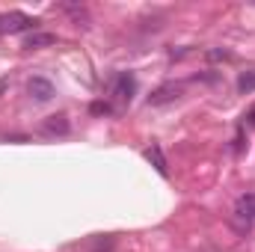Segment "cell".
Segmentation results:
<instances>
[{"instance_id": "1", "label": "cell", "mask_w": 255, "mask_h": 252, "mask_svg": "<svg viewBox=\"0 0 255 252\" xmlns=\"http://www.w3.org/2000/svg\"><path fill=\"white\" fill-rule=\"evenodd\" d=\"M30 27H36V18H30L24 12H6V15H0V36L21 33V30H30Z\"/></svg>"}, {"instance_id": "2", "label": "cell", "mask_w": 255, "mask_h": 252, "mask_svg": "<svg viewBox=\"0 0 255 252\" xmlns=\"http://www.w3.org/2000/svg\"><path fill=\"white\" fill-rule=\"evenodd\" d=\"M27 92H30V98L39 101V104H45V101H51V98L57 95V89H54V83H51L48 77H30V80H27Z\"/></svg>"}, {"instance_id": "3", "label": "cell", "mask_w": 255, "mask_h": 252, "mask_svg": "<svg viewBox=\"0 0 255 252\" xmlns=\"http://www.w3.org/2000/svg\"><path fill=\"white\" fill-rule=\"evenodd\" d=\"M110 92H113L119 101H130V98H133V92H136V80H133V74H130V71H119V74L113 77Z\"/></svg>"}, {"instance_id": "4", "label": "cell", "mask_w": 255, "mask_h": 252, "mask_svg": "<svg viewBox=\"0 0 255 252\" xmlns=\"http://www.w3.org/2000/svg\"><path fill=\"white\" fill-rule=\"evenodd\" d=\"M175 98H181V83H163V86H157V89L148 95V104H151V107H160V104H169V101H175Z\"/></svg>"}, {"instance_id": "5", "label": "cell", "mask_w": 255, "mask_h": 252, "mask_svg": "<svg viewBox=\"0 0 255 252\" xmlns=\"http://www.w3.org/2000/svg\"><path fill=\"white\" fill-rule=\"evenodd\" d=\"M42 130L48 133V136H65L71 125H68V119L65 116H48L45 122H42Z\"/></svg>"}, {"instance_id": "6", "label": "cell", "mask_w": 255, "mask_h": 252, "mask_svg": "<svg viewBox=\"0 0 255 252\" xmlns=\"http://www.w3.org/2000/svg\"><path fill=\"white\" fill-rule=\"evenodd\" d=\"M235 214H238L241 220L253 223V220H255V193H244V196L238 199V205H235Z\"/></svg>"}, {"instance_id": "7", "label": "cell", "mask_w": 255, "mask_h": 252, "mask_svg": "<svg viewBox=\"0 0 255 252\" xmlns=\"http://www.w3.org/2000/svg\"><path fill=\"white\" fill-rule=\"evenodd\" d=\"M145 160L166 178L169 175V163H166V157H163V151H160V145H151V148H145Z\"/></svg>"}, {"instance_id": "8", "label": "cell", "mask_w": 255, "mask_h": 252, "mask_svg": "<svg viewBox=\"0 0 255 252\" xmlns=\"http://www.w3.org/2000/svg\"><path fill=\"white\" fill-rule=\"evenodd\" d=\"M54 42H57L54 33H30L27 42H24V48H27V51H36V48H48V45H54Z\"/></svg>"}, {"instance_id": "9", "label": "cell", "mask_w": 255, "mask_h": 252, "mask_svg": "<svg viewBox=\"0 0 255 252\" xmlns=\"http://www.w3.org/2000/svg\"><path fill=\"white\" fill-rule=\"evenodd\" d=\"M238 92H244V95L255 92V71H241V77H238Z\"/></svg>"}, {"instance_id": "10", "label": "cell", "mask_w": 255, "mask_h": 252, "mask_svg": "<svg viewBox=\"0 0 255 252\" xmlns=\"http://www.w3.org/2000/svg\"><path fill=\"white\" fill-rule=\"evenodd\" d=\"M244 125H250V127H255V101L247 107V113H244Z\"/></svg>"}, {"instance_id": "11", "label": "cell", "mask_w": 255, "mask_h": 252, "mask_svg": "<svg viewBox=\"0 0 255 252\" xmlns=\"http://www.w3.org/2000/svg\"><path fill=\"white\" fill-rule=\"evenodd\" d=\"M92 113H110V104H101L98 101V104H92Z\"/></svg>"}]
</instances>
